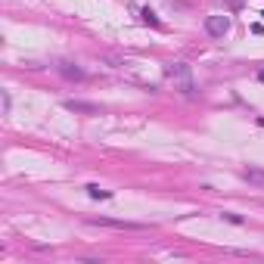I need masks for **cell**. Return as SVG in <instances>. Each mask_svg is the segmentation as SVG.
<instances>
[{"instance_id": "cell-1", "label": "cell", "mask_w": 264, "mask_h": 264, "mask_svg": "<svg viewBox=\"0 0 264 264\" xmlns=\"http://www.w3.org/2000/svg\"><path fill=\"white\" fill-rule=\"evenodd\" d=\"M165 78L171 84H174V90H180V94H193V72H190V65L187 62H171L165 65Z\"/></svg>"}, {"instance_id": "cell-2", "label": "cell", "mask_w": 264, "mask_h": 264, "mask_svg": "<svg viewBox=\"0 0 264 264\" xmlns=\"http://www.w3.org/2000/svg\"><path fill=\"white\" fill-rule=\"evenodd\" d=\"M87 224H94V227H109V230H143V224L121 221V217H87Z\"/></svg>"}, {"instance_id": "cell-3", "label": "cell", "mask_w": 264, "mask_h": 264, "mask_svg": "<svg viewBox=\"0 0 264 264\" xmlns=\"http://www.w3.org/2000/svg\"><path fill=\"white\" fill-rule=\"evenodd\" d=\"M205 31H209L211 38H224V34L230 31V19L227 16H209L205 19Z\"/></svg>"}, {"instance_id": "cell-4", "label": "cell", "mask_w": 264, "mask_h": 264, "mask_svg": "<svg viewBox=\"0 0 264 264\" xmlns=\"http://www.w3.org/2000/svg\"><path fill=\"white\" fill-rule=\"evenodd\" d=\"M56 72H59L62 78H68V81H81V78H84V68L78 62H59V65H56Z\"/></svg>"}, {"instance_id": "cell-5", "label": "cell", "mask_w": 264, "mask_h": 264, "mask_svg": "<svg viewBox=\"0 0 264 264\" xmlns=\"http://www.w3.org/2000/svg\"><path fill=\"white\" fill-rule=\"evenodd\" d=\"M243 180H249L252 187L264 190V168H258V165H249V168H243Z\"/></svg>"}, {"instance_id": "cell-6", "label": "cell", "mask_w": 264, "mask_h": 264, "mask_svg": "<svg viewBox=\"0 0 264 264\" xmlns=\"http://www.w3.org/2000/svg\"><path fill=\"white\" fill-rule=\"evenodd\" d=\"M65 109H72V112H87V115H97V106L94 103H81V100H65Z\"/></svg>"}, {"instance_id": "cell-7", "label": "cell", "mask_w": 264, "mask_h": 264, "mask_svg": "<svg viewBox=\"0 0 264 264\" xmlns=\"http://www.w3.org/2000/svg\"><path fill=\"white\" fill-rule=\"evenodd\" d=\"M87 193H90V199H112V193L100 190V187H87Z\"/></svg>"}, {"instance_id": "cell-8", "label": "cell", "mask_w": 264, "mask_h": 264, "mask_svg": "<svg viewBox=\"0 0 264 264\" xmlns=\"http://www.w3.org/2000/svg\"><path fill=\"white\" fill-rule=\"evenodd\" d=\"M221 217H224V221H230V224H246L243 217H239V214H233V211H221Z\"/></svg>"}, {"instance_id": "cell-9", "label": "cell", "mask_w": 264, "mask_h": 264, "mask_svg": "<svg viewBox=\"0 0 264 264\" xmlns=\"http://www.w3.org/2000/svg\"><path fill=\"white\" fill-rule=\"evenodd\" d=\"M143 22H149V25H158V19H156V13H153V9H143Z\"/></svg>"}, {"instance_id": "cell-10", "label": "cell", "mask_w": 264, "mask_h": 264, "mask_svg": "<svg viewBox=\"0 0 264 264\" xmlns=\"http://www.w3.org/2000/svg\"><path fill=\"white\" fill-rule=\"evenodd\" d=\"M9 106H13V100H9V94L3 90V115H9Z\"/></svg>"}, {"instance_id": "cell-11", "label": "cell", "mask_w": 264, "mask_h": 264, "mask_svg": "<svg viewBox=\"0 0 264 264\" xmlns=\"http://www.w3.org/2000/svg\"><path fill=\"white\" fill-rule=\"evenodd\" d=\"M227 3H230V9H239V6L246 3V0H227Z\"/></svg>"}, {"instance_id": "cell-12", "label": "cell", "mask_w": 264, "mask_h": 264, "mask_svg": "<svg viewBox=\"0 0 264 264\" xmlns=\"http://www.w3.org/2000/svg\"><path fill=\"white\" fill-rule=\"evenodd\" d=\"M258 81H261V84H264V68H261V75H258Z\"/></svg>"}, {"instance_id": "cell-13", "label": "cell", "mask_w": 264, "mask_h": 264, "mask_svg": "<svg viewBox=\"0 0 264 264\" xmlns=\"http://www.w3.org/2000/svg\"><path fill=\"white\" fill-rule=\"evenodd\" d=\"M261 16H264V13H261Z\"/></svg>"}]
</instances>
